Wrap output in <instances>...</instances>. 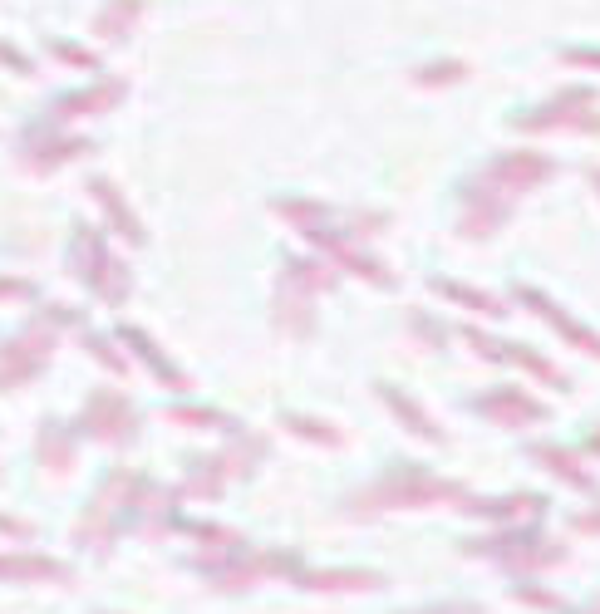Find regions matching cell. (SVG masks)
<instances>
[{
    "mask_svg": "<svg viewBox=\"0 0 600 614\" xmlns=\"http://www.w3.org/2000/svg\"><path fill=\"white\" fill-rule=\"evenodd\" d=\"M453 497H463L453 482L428 477L419 467H394L384 482H374V487L364 492L360 502L374 506V511H384V506H428V502H453Z\"/></svg>",
    "mask_w": 600,
    "mask_h": 614,
    "instance_id": "cell-1",
    "label": "cell"
},
{
    "mask_svg": "<svg viewBox=\"0 0 600 614\" xmlns=\"http://www.w3.org/2000/svg\"><path fill=\"white\" fill-rule=\"evenodd\" d=\"M591 109H596V89H566L556 104H546V109L517 118V128H527V133H546V128L600 133V113H591Z\"/></svg>",
    "mask_w": 600,
    "mask_h": 614,
    "instance_id": "cell-2",
    "label": "cell"
},
{
    "mask_svg": "<svg viewBox=\"0 0 600 614\" xmlns=\"http://www.w3.org/2000/svg\"><path fill=\"white\" fill-rule=\"evenodd\" d=\"M551 172H556V163L541 158V153H502V158H492L482 168V182H492L497 192L517 197V192H532L537 182H546Z\"/></svg>",
    "mask_w": 600,
    "mask_h": 614,
    "instance_id": "cell-3",
    "label": "cell"
},
{
    "mask_svg": "<svg viewBox=\"0 0 600 614\" xmlns=\"http://www.w3.org/2000/svg\"><path fill=\"white\" fill-rule=\"evenodd\" d=\"M507 212H512L507 192H497L492 182H473L463 192V236H492L497 226L507 222Z\"/></svg>",
    "mask_w": 600,
    "mask_h": 614,
    "instance_id": "cell-4",
    "label": "cell"
},
{
    "mask_svg": "<svg viewBox=\"0 0 600 614\" xmlns=\"http://www.w3.org/2000/svg\"><path fill=\"white\" fill-rule=\"evenodd\" d=\"M45 359H50V335H45V330H30V335L10 339V344L0 349V384H20V379H30Z\"/></svg>",
    "mask_w": 600,
    "mask_h": 614,
    "instance_id": "cell-5",
    "label": "cell"
},
{
    "mask_svg": "<svg viewBox=\"0 0 600 614\" xmlns=\"http://www.w3.org/2000/svg\"><path fill=\"white\" fill-rule=\"evenodd\" d=\"M478 413L487 418H497V423H507V428H522V423H541L546 418V408H541L532 393L522 389H492L478 398Z\"/></svg>",
    "mask_w": 600,
    "mask_h": 614,
    "instance_id": "cell-6",
    "label": "cell"
},
{
    "mask_svg": "<svg viewBox=\"0 0 600 614\" xmlns=\"http://www.w3.org/2000/svg\"><path fill=\"white\" fill-rule=\"evenodd\" d=\"M84 428L99 433V438H128L133 433V413L119 393H94L89 408H84Z\"/></svg>",
    "mask_w": 600,
    "mask_h": 614,
    "instance_id": "cell-7",
    "label": "cell"
},
{
    "mask_svg": "<svg viewBox=\"0 0 600 614\" xmlns=\"http://www.w3.org/2000/svg\"><path fill=\"white\" fill-rule=\"evenodd\" d=\"M532 457L546 462V467H551L561 482H571L576 492H596V477L581 467V457H576V452H566V447H556V443H537L532 447Z\"/></svg>",
    "mask_w": 600,
    "mask_h": 614,
    "instance_id": "cell-8",
    "label": "cell"
},
{
    "mask_svg": "<svg viewBox=\"0 0 600 614\" xmlns=\"http://www.w3.org/2000/svg\"><path fill=\"white\" fill-rule=\"evenodd\" d=\"M517 295H522V300H527V305H537V315H546V320H551V325H556V330H561V335L571 339V344H581V349H586V354H596V359H600V335H591V330H581V325H576V320H566V315H561V310H556V305H551V300H546V295H537V290H527V285H522V290H517Z\"/></svg>",
    "mask_w": 600,
    "mask_h": 614,
    "instance_id": "cell-9",
    "label": "cell"
},
{
    "mask_svg": "<svg viewBox=\"0 0 600 614\" xmlns=\"http://www.w3.org/2000/svg\"><path fill=\"white\" fill-rule=\"evenodd\" d=\"M379 393H384V403H389V408H394V413L409 423V433H419V438H428V443H438V438H443V433H438V423H433V418H428V413H423V408L404 389H394V384H379Z\"/></svg>",
    "mask_w": 600,
    "mask_h": 614,
    "instance_id": "cell-10",
    "label": "cell"
},
{
    "mask_svg": "<svg viewBox=\"0 0 600 614\" xmlns=\"http://www.w3.org/2000/svg\"><path fill=\"white\" fill-rule=\"evenodd\" d=\"M468 511L492 516V521H537L541 511H546V497H527V492H517V497H502V502H473Z\"/></svg>",
    "mask_w": 600,
    "mask_h": 614,
    "instance_id": "cell-11",
    "label": "cell"
},
{
    "mask_svg": "<svg viewBox=\"0 0 600 614\" xmlns=\"http://www.w3.org/2000/svg\"><path fill=\"white\" fill-rule=\"evenodd\" d=\"M138 10H143V0H114V5L99 15V25H94V30H99V40H119L123 30L138 20Z\"/></svg>",
    "mask_w": 600,
    "mask_h": 614,
    "instance_id": "cell-12",
    "label": "cell"
},
{
    "mask_svg": "<svg viewBox=\"0 0 600 614\" xmlns=\"http://www.w3.org/2000/svg\"><path fill=\"white\" fill-rule=\"evenodd\" d=\"M438 290H443L448 300H458V305L478 310V315H492V320H497V315H507V310H502V305H497L492 295H482V290H468V285H453V280H438Z\"/></svg>",
    "mask_w": 600,
    "mask_h": 614,
    "instance_id": "cell-13",
    "label": "cell"
},
{
    "mask_svg": "<svg viewBox=\"0 0 600 614\" xmlns=\"http://www.w3.org/2000/svg\"><path fill=\"white\" fill-rule=\"evenodd\" d=\"M94 197H99V202L109 207V217H114V222H123V236H128V241H143V231H138V222L128 217V207H123L119 197H114V187H109V182H94Z\"/></svg>",
    "mask_w": 600,
    "mask_h": 614,
    "instance_id": "cell-14",
    "label": "cell"
},
{
    "mask_svg": "<svg viewBox=\"0 0 600 614\" xmlns=\"http://www.w3.org/2000/svg\"><path fill=\"white\" fill-rule=\"evenodd\" d=\"M463 74H468V64H463V59H438V64H423L414 79L428 89V84H458Z\"/></svg>",
    "mask_w": 600,
    "mask_h": 614,
    "instance_id": "cell-15",
    "label": "cell"
},
{
    "mask_svg": "<svg viewBox=\"0 0 600 614\" xmlns=\"http://www.w3.org/2000/svg\"><path fill=\"white\" fill-rule=\"evenodd\" d=\"M286 423H291V428H296L300 438H320V443H340V433H335V428H330V423H310V418H286Z\"/></svg>",
    "mask_w": 600,
    "mask_h": 614,
    "instance_id": "cell-16",
    "label": "cell"
},
{
    "mask_svg": "<svg viewBox=\"0 0 600 614\" xmlns=\"http://www.w3.org/2000/svg\"><path fill=\"white\" fill-rule=\"evenodd\" d=\"M566 64H586V69H600V50H561Z\"/></svg>",
    "mask_w": 600,
    "mask_h": 614,
    "instance_id": "cell-17",
    "label": "cell"
},
{
    "mask_svg": "<svg viewBox=\"0 0 600 614\" xmlns=\"http://www.w3.org/2000/svg\"><path fill=\"white\" fill-rule=\"evenodd\" d=\"M517 595H522L527 605H541V610H556V605H561V600H556V595H546V590H517Z\"/></svg>",
    "mask_w": 600,
    "mask_h": 614,
    "instance_id": "cell-18",
    "label": "cell"
},
{
    "mask_svg": "<svg viewBox=\"0 0 600 614\" xmlns=\"http://www.w3.org/2000/svg\"><path fill=\"white\" fill-rule=\"evenodd\" d=\"M576 531H600V511H586V516H576Z\"/></svg>",
    "mask_w": 600,
    "mask_h": 614,
    "instance_id": "cell-19",
    "label": "cell"
},
{
    "mask_svg": "<svg viewBox=\"0 0 600 614\" xmlns=\"http://www.w3.org/2000/svg\"><path fill=\"white\" fill-rule=\"evenodd\" d=\"M591 452H600V428H596V433H591Z\"/></svg>",
    "mask_w": 600,
    "mask_h": 614,
    "instance_id": "cell-20",
    "label": "cell"
},
{
    "mask_svg": "<svg viewBox=\"0 0 600 614\" xmlns=\"http://www.w3.org/2000/svg\"><path fill=\"white\" fill-rule=\"evenodd\" d=\"M591 182H596V187H600V168H596V172H591Z\"/></svg>",
    "mask_w": 600,
    "mask_h": 614,
    "instance_id": "cell-21",
    "label": "cell"
},
{
    "mask_svg": "<svg viewBox=\"0 0 600 614\" xmlns=\"http://www.w3.org/2000/svg\"><path fill=\"white\" fill-rule=\"evenodd\" d=\"M591 614H600V600H596V610H591Z\"/></svg>",
    "mask_w": 600,
    "mask_h": 614,
    "instance_id": "cell-22",
    "label": "cell"
}]
</instances>
